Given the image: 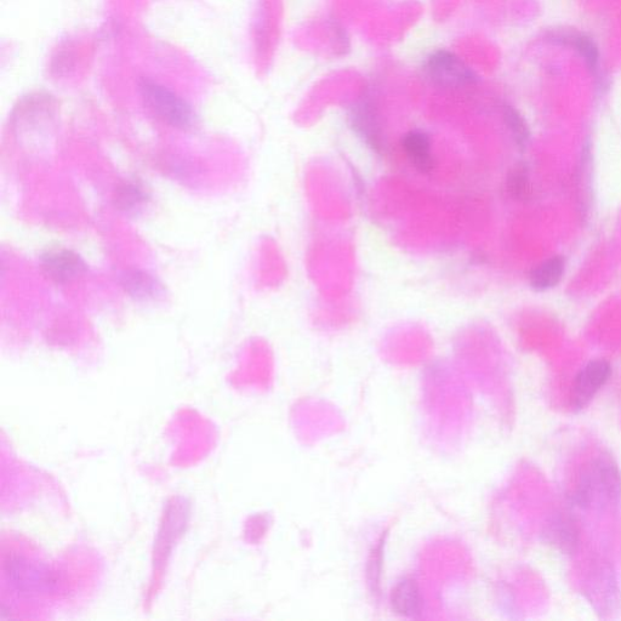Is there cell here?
<instances>
[{
	"instance_id": "2",
	"label": "cell",
	"mask_w": 621,
	"mask_h": 621,
	"mask_svg": "<svg viewBox=\"0 0 621 621\" xmlns=\"http://www.w3.org/2000/svg\"><path fill=\"white\" fill-rule=\"evenodd\" d=\"M3 574L10 589L22 597L54 595L61 586L58 572L48 564L22 554L5 557Z\"/></svg>"
},
{
	"instance_id": "8",
	"label": "cell",
	"mask_w": 621,
	"mask_h": 621,
	"mask_svg": "<svg viewBox=\"0 0 621 621\" xmlns=\"http://www.w3.org/2000/svg\"><path fill=\"white\" fill-rule=\"evenodd\" d=\"M612 375L611 363L606 360H595L586 364L575 376L572 404L581 410L594 400L598 392L608 383Z\"/></svg>"
},
{
	"instance_id": "15",
	"label": "cell",
	"mask_w": 621,
	"mask_h": 621,
	"mask_svg": "<svg viewBox=\"0 0 621 621\" xmlns=\"http://www.w3.org/2000/svg\"><path fill=\"white\" fill-rule=\"evenodd\" d=\"M391 606L402 617L415 618L421 612V600L418 585L412 579H403L392 590Z\"/></svg>"
},
{
	"instance_id": "3",
	"label": "cell",
	"mask_w": 621,
	"mask_h": 621,
	"mask_svg": "<svg viewBox=\"0 0 621 621\" xmlns=\"http://www.w3.org/2000/svg\"><path fill=\"white\" fill-rule=\"evenodd\" d=\"M139 93L148 111L168 127L187 131L195 127L197 117L190 102L172 88L152 78H142Z\"/></svg>"
},
{
	"instance_id": "7",
	"label": "cell",
	"mask_w": 621,
	"mask_h": 621,
	"mask_svg": "<svg viewBox=\"0 0 621 621\" xmlns=\"http://www.w3.org/2000/svg\"><path fill=\"white\" fill-rule=\"evenodd\" d=\"M45 276L59 286H66L87 273L88 265L81 255L67 248H51L39 258Z\"/></svg>"
},
{
	"instance_id": "16",
	"label": "cell",
	"mask_w": 621,
	"mask_h": 621,
	"mask_svg": "<svg viewBox=\"0 0 621 621\" xmlns=\"http://www.w3.org/2000/svg\"><path fill=\"white\" fill-rule=\"evenodd\" d=\"M552 42L566 45L577 50V53L584 59L585 64L588 65L589 70L596 72L598 65H600V51H598L597 45L589 36L584 33L577 32H557L552 33L549 37Z\"/></svg>"
},
{
	"instance_id": "14",
	"label": "cell",
	"mask_w": 621,
	"mask_h": 621,
	"mask_svg": "<svg viewBox=\"0 0 621 621\" xmlns=\"http://www.w3.org/2000/svg\"><path fill=\"white\" fill-rule=\"evenodd\" d=\"M150 193L138 180H127L117 187L115 205L119 212L127 216H138L150 203Z\"/></svg>"
},
{
	"instance_id": "17",
	"label": "cell",
	"mask_w": 621,
	"mask_h": 621,
	"mask_svg": "<svg viewBox=\"0 0 621 621\" xmlns=\"http://www.w3.org/2000/svg\"><path fill=\"white\" fill-rule=\"evenodd\" d=\"M563 273L564 260L561 256H554L535 267L531 275V286L537 292L555 288L561 282Z\"/></svg>"
},
{
	"instance_id": "18",
	"label": "cell",
	"mask_w": 621,
	"mask_h": 621,
	"mask_svg": "<svg viewBox=\"0 0 621 621\" xmlns=\"http://www.w3.org/2000/svg\"><path fill=\"white\" fill-rule=\"evenodd\" d=\"M506 191L515 201H526L531 197V176L526 163H517L506 178Z\"/></svg>"
},
{
	"instance_id": "11",
	"label": "cell",
	"mask_w": 621,
	"mask_h": 621,
	"mask_svg": "<svg viewBox=\"0 0 621 621\" xmlns=\"http://www.w3.org/2000/svg\"><path fill=\"white\" fill-rule=\"evenodd\" d=\"M187 517L188 510L185 501L174 500L173 504L168 506L162 531L158 534L156 554L158 561H164V558L169 555L170 545H173L184 532Z\"/></svg>"
},
{
	"instance_id": "4",
	"label": "cell",
	"mask_w": 621,
	"mask_h": 621,
	"mask_svg": "<svg viewBox=\"0 0 621 621\" xmlns=\"http://www.w3.org/2000/svg\"><path fill=\"white\" fill-rule=\"evenodd\" d=\"M424 74L431 84L443 89L472 87L480 81L478 74L453 51L438 49L427 56Z\"/></svg>"
},
{
	"instance_id": "1",
	"label": "cell",
	"mask_w": 621,
	"mask_h": 621,
	"mask_svg": "<svg viewBox=\"0 0 621 621\" xmlns=\"http://www.w3.org/2000/svg\"><path fill=\"white\" fill-rule=\"evenodd\" d=\"M621 499V472L609 455H600L585 467L572 501L580 509L618 505Z\"/></svg>"
},
{
	"instance_id": "5",
	"label": "cell",
	"mask_w": 621,
	"mask_h": 621,
	"mask_svg": "<svg viewBox=\"0 0 621 621\" xmlns=\"http://www.w3.org/2000/svg\"><path fill=\"white\" fill-rule=\"evenodd\" d=\"M349 124L363 144L375 153L385 151V133L380 111L375 100L368 95L357 99L349 110Z\"/></svg>"
},
{
	"instance_id": "19",
	"label": "cell",
	"mask_w": 621,
	"mask_h": 621,
	"mask_svg": "<svg viewBox=\"0 0 621 621\" xmlns=\"http://www.w3.org/2000/svg\"><path fill=\"white\" fill-rule=\"evenodd\" d=\"M503 118L506 128L509 129L512 139L520 150H526L529 140H531V130L528 128L526 119L515 107L505 105L503 107Z\"/></svg>"
},
{
	"instance_id": "10",
	"label": "cell",
	"mask_w": 621,
	"mask_h": 621,
	"mask_svg": "<svg viewBox=\"0 0 621 621\" xmlns=\"http://www.w3.org/2000/svg\"><path fill=\"white\" fill-rule=\"evenodd\" d=\"M544 541L562 555L574 554L580 541L577 523L568 515L556 514L546 523Z\"/></svg>"
},
{
	"instance_id": "9",
	"label": "cell",
	"mask_w": 621,
	"mask_h": 621,
	"mask_svg": "<svg viewBox=\"0 0 621 621\" xmlns=\"http://www.w3.org/2000/svg\"><path fill=\"white\" fill-rule=\"evenodd\" d=\"M119 284L129 298L138 303H150L161 299L164 293L162 283L151 275L150 272L141 269H128L119 275Z\"/></svg>"
},
{
	"instance_id": "6",
	"label": "cell",
	"mask_w": 621,
	"mask_h": 621,
	"mask_svg": "<svg viewBox=\"0 0 621 621\" xmlns=\"http://www.w3.org/2000/svg\"><path fill=\"white\" fill-rule=\"evenodd\" d=\"M55 106L48 95L34 94L22 99L16 106L13 119L14 129L21 136H42L53 127Z\"/></svg>"
},
{
	"instance_id": "13",
	"label": "cell",
	"mask_w": 621,
	"mask_h": 621,
	"mask_svg": "<svg viewBox=\"0 0 621 621\" xmlns=\"http://www.w3.org/2000/svg\"><path fill=\"white\" fill-rule=\"evenodd\" d=\"M589 583L591 603L601 607L602 613H611L618 603V590L615 586L613 573L608 566H600L595 569Z\"/></svg>"
},
{
	"instance_id": "12",
	"label": "cell",
	"mask_w": 621,
	"mask_h": 621,
	"mask_svg": "<svg viewBox=\"0 0 621 621\" xmlns=\"http://www.w3.org/2000/svg\"><path fill=\"white\" fill-rule=\"evenodd\" d=\"M402 148L410 163L421 174H429L436 167L430 136L423 130L409 131L402 139Z\"/></svg>"
}]
</instances>
